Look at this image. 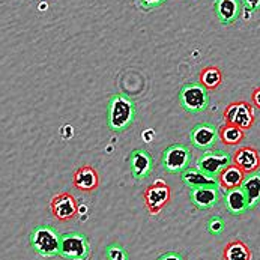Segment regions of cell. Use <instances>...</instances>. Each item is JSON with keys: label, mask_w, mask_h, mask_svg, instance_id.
<instances>
[{"label": "cell", "mask_w": 260, "mask_h": 260, "mask_svg": "<svg viewBox=\"0 0 260 260\" xmlns=\"http://www.w3.org/2000/svg\"><path fill=\"white\" fill-rule=\"evenodd\" d=\"M224 120L229 125L238 126L242 131H247L254 123V109L251 104L245 101H236L225 107L224 110Z\"/></svg>", "instance_id": "7"}, {"label": "cell", "mask_w": 260, "mask_h": 260, "mask_svg": "<svg viewBox=\"0 0 260 260\" xmlns=\"http://www.w3.org/2000/svg\"><path fill=\"white\" fill-rule=\"evenodd\" d=\"M191 203L202 211L214 208L220 200V188L217 186H205V188H194L189 189Z\"/></svg>", "instance_id": "13"}, {"label": "cell", "mask_w": 260, "mask_h": 260, "mask_svg": "<svg viewBox=\"0 0 260 260\" xmlns=\"http://www.w3.org/2000/svg\"><path fill=\"white\" fill-rule=\"evenodd\" d=\"M218 140V128L214 123H197L189 133L191 145L199 150H209Z\"/></svg>", "instance_id": "8"}, {"label": "cell", "mask_w": 260, "mask_h": 260, "mask_svg": "<svg viewBox=\"0 0 260 260\" xmlns=\"http://www.w3.org/2000/svg\"><path fill=\"white\" fill-rule=\"evenodd\" d=\"M215 14L224 26L233 24L242 12V3L241 0H215L214 3Z\"/></svg>", "instance_id": "14"}, {"label": "cell", "mask_w": 260, "mask_h": 260, "mask_svg": "<svg viewBox=\"0 0 260 260\" xmlns=\"http://www.w3.org/2000/svg\"><path fill=\"white\" fill-rule=\"evenodd\" d=\"M29 242L34 251L42 257L59 256L60 235L51 225H47V224L37 225L29 236Z\"/></svg>", "instance_id": "2"}, {"label": "cell", "mask_w": 260, "mask_h": 260, "mask_svg": "<svg viewBox=\"0 0 260 260\" xmlns=\"http://www.w3.org/2000/svg\"><path fill=\"white\" fill-rule=\"evenodd\" d=\"M129 170L134 179H145L153 170V159L152 155L145 148L134 149L128 158Z\"/></svg>", "instance_id": "11"}, {"label": "cell", "mask_w": 260, "mask_h": 260, "mask_svg": "<svg viewBox=\"0 0 260 260\" xmlns=\"http://www.w3.org/2000/svg\"><path fill=\"white\" fill-rule=\"evenodd\" d=\"M166 2H167V0H139L140 6H142L145 11H152V9H155V8H158V6L164 5Z\"/></svg>", "instance_id": "25"}, {"label": "cell", "mask_w": 260, "mask_h": 260, "mask_svg": "<svg viewBox=\"0 0 260 260\" xmlns=\"http://www.w3.org/2000/svg\"><path fill=\"white\" fill-rule=\"evenodd\" d=\"M224 203H225V209L233 215H241L245 211H248V202L241 186L225 191Z\"/></svg>", "instance_id": "16"}, {"label": "cell", "mask_w": 260, "mask_h": 260, "mask_svg": "<svg viewBox=\"0 0 260 260\" xmlns=\"http://www.w3.org/2000/svg\"><path fill=\"white\" fill-rule=\"evenodd\" d=\"M244 137H245V133L241 128L229 125V123H225L218 129V139L223 142L224 145H229V146L241 143L244 140Z\"/></svg>", "instance_id": "21"}, {"label": "cell", "mask_w": 260, "mask_h": 260, "mask_svg": "<svg viewBox=\"0 0 260 260\" xmlns=\"http://www.w3.org/2000/svg\"><path fill=\"white\" fill-rule=\"evenodd\" d=\"M251 98H253V104H254L256 107H259L260 109V86L259 87H256V89L253 90V93H251Z\"/></svg>", "instance_id": "28"}, {"label": "cell", "mask_w": 260, "mask_h": 260, "mask_svg": "<svg viewBox=\"0 0 260 260\" xmlns=\"http://www.w3.org/2000/svg\"><path fill=\"white\" fill-rule=\"evenodd\" d=\"M106 257H107V260H129L126 250L117 242L109 244L106 247Z\"/></svg>", "instance_id": "23"}, {"label": "cell", "mask_w": 260, "mask_h": 260, "mask_svg": "<svg viewBox=\"0 0 260 260\" xmlns=\"http://www.w3.org/2000/svg\"><path fill=\"white\" fill-rule=\"evenodd\" d=\"M51 212L54 215L56 220L59 221H70L77 215L78 206H77V200L74 199L73 194L70 192H60L57 196H54L51 199Z\"/></svg>", "instance_id": "10"}, {"label": "cell", "mask_w": 260, "mask_h": 260, "mask_svg": "<svg viewBox=\"0 0 260 260\" xmlns=\"http://www.w3.org/2000/svg\"><path fill=\"white\" fill-rule=\"evenodd\" d=\"M232 164V153L225 152V150H205L203 155L199 158L197 161V170H200L202 173L211 176V178H217L227 166Z\"/></svg>", "instance_id": "6"}, {"label": "cell", "mask_w": 260, "mask_h": 260, "mask_svg": "<svg viewBox=\"0 0 260 260\" xmlns=\"http://www.w3.org/2000/svg\"><path fill=\"white\" fill-rule=\"evenodd\" d=\"M156 260H185L182 257V254L176 253V251H169V253H164L161 254Z\"/></svg>", "instance_id": "27"}, {"label": "cell", "mask_w": 260, "mask_h": 260, "mask_svg": "<svg viewBox=\"0 0 260 260\" xmlns=\"http://www.w3.org/2000/svg\"><path fill=\"white\" fill-rule=\"evenodd\" d=\"M59 256L67 260H86L90 256V245L87 238L78 232L60 235Z\"/></svg>", "instance_id": "4"}, {"label": "cell", "mask_w": 260, "mask_h": 260, "mask_svg": "<svg viewBox=\"0 0 260 260\" xmlns=\"http://www.w3.org/2000/svg\"><path fill=\"white\" fill-rule=\"evenodd\" d=\"M209 101V90H206L200 83H186L179 90V103L182 109L191 114L206 112Z\"/></svg>", "instance_id": "3"}, {"label": "cell", "mask_w": 260, "mask_h": 260, "mask_svg": "<svg viewBox=\"0 0 260 260\" xmlns=\"http://www.w3.org/2000/svg\"><path fill=\"white\" fill-rule=\"evenodd\" d=\"M73 184L75 188L84 192H92L100 186V176L96 170L90 166H83L74 173Z\"/></svg>", "instance_id": "15"}, {"label": "cell", "mask_w": 260, "mask_h": 260, "mask_svg": "<svg viewBox=\"0 0 260 260\" xmlns=\"http://www.w3.org/2000/svg\"><path fill=\"white\" fill-rule=\"evenodd\" d=\"M241 3L247 11H251V12L260 9V0H241Z\"/></svg>", "instance_id": "26"}, {"label": "cell", "mask_w": 260, "mask_h": 260, "mask_svg": "<svg viewBox=\"0 0 260 260\" xmlns=\"http://www.w3.org/2000/svg\"><path fill=\"white\" fill-rule=\"evenodd\" d=\"M136 104L131 98L122 93L113 95L107 106V123L114 133L126 131L136 119Z\"/></svg>", "instance_id": "1"}, {"label": "cell", "mask_w": 260, "mask_h": 260, "mask_svg": "<svg viewBox=\"0 0 260 260\" xmlns=\"http://www.w3.org/2000/svg\"><path fill=\"white\" fill-rule=\"evenodd\" d=\"M241 189L244 191L247 202H248V209L256 208L260 203V173L254 172L250 175H245V179L241 185Z\"/></svg>", "instance_id": "19"}, {"label": "cell", "mask_w": 260, "mask_h": 260, "mask_svg": "<svg viewBox=\"0 0 260 260\" xmlns=\"http://www.w3.org/2000/svg\"><path fill=\"white\" fill-rule=\"evenodd\" d=\"M206 229H208V232L211 233V235H214V236H218V235H221L224 230V221L221 217H212L208 224H206Z\"/></svg>", "instance_id": "24"}, {"label": "cell", "mask_w": 260, "mask_h": 260, "mask_svg": "<svg viewBox=\"0 0 260 260\" xmlns=\"http://www.w3.org/2000/svg\"><path fill=\"white\" fill-rule=\"evenodd\" d=\"M223 81V74L220 71V68L217 67H208L200 73V84L206 89V90H214L217 89Z\"/></svg>", "instance_id": "22"}, {"label": "cell", "mask_w": 260, "mask_h": 260, "mask_svg": "<svg viewBox=\"0 0 260 260\" xmlns=\"http://www.w3.org/2000/svg\"><path fill=\"white\" fill-rule=\"evenodd\" d=\"M181 179L189 189L194 188H205V186H218L217 178H211L205 173H202L197 169H186L184 173H181Z\"/></svg>", "instance_id": "18"}, {"label": "cell", "mask_w": 260, "mask_h": 260, "mask_svg": "<svg viewBox=\"0 0 260 260\" xmlns=\"http://www.w3.org/2000/svg\"><path fill=\"white\" fill-rule=\"evenodd\" d=\"M245 179V173L236 167L235 164H230L224 169L223 172L217 176V181H218V186L223 188L224 191H229V189H233V188H239L242 185Z\"/></svg>", "instance_id": "17"}, {"label": "cell", "mask_w": 260, "mask_h": 260, "mask_svg": "<svg viewBox=\"0 0 260 260\" xmlns=\"http://www.w3.org/2000/svg\"><path fill=\"white\" fill-rule=\"evenodd\" d=\"M232 162L239 167L245 175L257 172L260 167V153L257 149L251 146H242L239 148L232 156Z\"/></svg>", "instance_id": "12"}, {"label": "cell", "mask_w": 260, "mask_h": 260, "mask_svg": "<svg viewBox=\"0 0 260 260\" xmlns=\"http://www.w3.org/2000/svg\"><path fill=\"white\" fill-rule=\"evenodd\" d=\"M192 155L191 150L185 145L173 143L162 150L161 153V166L169 173H184L186 169H189Z\"/></svg>", "instance_id": "5"}, {"label": "cell", "mask_w": 260, "mask_h": 260, "mask_svg": "<svg viewBox=\"0 0 260 260\" xmlns=\"http://www.w3.org/2000/svg\"><path fill=\"white\" fill-rule=\"evenodd\" d=\"M143 196L149 212L158 214L170 202V186L162 181H156L155 184L146 188Z\"/></svg>", "instance_id": "9"}, {"label": "cell", "mask_w": 260, "mask_h": 260, "mask_svg": "<svg viewBox=\"0 0 260 260\" xmlns=\"http://www.w3.org/2000/svg\"><path fill=\"white\" fill-rule=\"evenodd\" d=\"M224 260H251V251L242 241H232L224 248Z\"/></svg>", "instance_id": "20"}]
</instances>
